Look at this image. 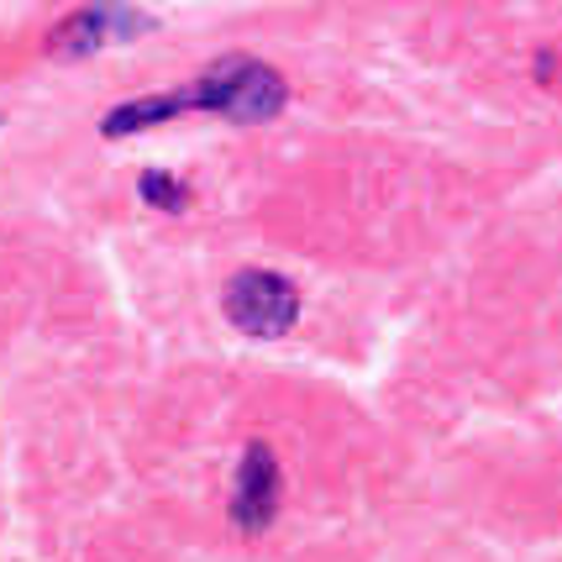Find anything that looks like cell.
Instances as JSON below:
<instances>
[{"instance_id": "obj_6", "label": "cell", "mask_w": 562, "mask_h": 562, "mask_svg": "<svg viewBox=\"0 0 562 562\" xmlns=\"http://www.w3.org/2000/svg\"><path fill=\"white\" fill-rule=\"evenodd\" d=\"M137 190H143V200L158 205V211H184V205H190V184H179V179H169V173H158V169L143 173Z\"/></svg>"}, {"instance_id": "obj_3", "label": "cell", "mask_w": 562, "mask_h": 562, "mask_svg": "<svg viewBox=\"0 0 562 562\" xmlns=\"http://www.w3.org/2000/svg\"><path fill=\"white\" fill-rule=\"evenodd\" d=\"M226 316H232V326H243L247 337H284L300 316V294L279 273L247 269L226 290Z\"/></svg>"}, {"instance_id": "obj_2", "label": "cell", "mask_w": 562, "mask_h": 562, "mask_svg": "<svg viewBox=\"0 0 562 562\" xmlns=\"http://www.w3.org/2000/svg\"><path fill=\"white\" fill-rule=\"evenodd\" d=\"M153 32V16L137 11V5H122V0H95L85 11H74L69 22L53 26L48 53L53 58H90L100 48H116V43H132Z\"/></svg>"}, {"instance_id": "obj_4", "label": "cell", "mask_w": 562, "mask_h": 562, "mask_svg": "<svg viewBox=\"0 0 562 562\" xmlns=\"http://www.w3.org/2000/svg\"><path fill=\"white\" fill-rule=\"evenodd\" d=\"M279 510V463H273L269 447H247L243 473H237V499H232V515L243 531H263Z\"/></svg>"}, {"instance_id": "obj_1", "label": "cell", "mask_w": 562, "mask_h": 562, "mask_svg": "<svg viewBox=\"0 0 562 562\" xmlns=\"http://www.w3.org/2000/svg\"><path fill=\"white\" fill-rule=\"evenodd\" d=\"M284 100H290L284 79H279L269 64L247 58V53L216 58V64L184 90V105H190V111H216V116L243 122V126L273 122V116L284 111Z\"/></svg>"}, {"instance_id": "obj_5", "label": "cell", "mask_w": 562, "mask_h": 562, "mask_svg": "<svg viewBox=\"0 0 562 562\" xmlns=\"http://www.w3.org/2000/svg\"><path fill=\"white\" fill-rule=\"evenodd\" d=\"M179 111H190V105H184V90L147 95V100H126V105H116V111L100 122V132H105V137H132V132H147V126L169 122V116H179Z\"/></svg>"}]
</instances>
